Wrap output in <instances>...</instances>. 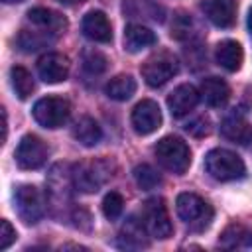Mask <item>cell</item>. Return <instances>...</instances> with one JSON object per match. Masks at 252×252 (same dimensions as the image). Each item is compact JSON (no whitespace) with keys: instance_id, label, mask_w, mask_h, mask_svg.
Instances as JSON below:
<instances>
[{"instance_id":"cell-1","label":"cell","mask_w":252,"mask_h":252,"mask_svg":"<svg viewBox=\"0 0 252 252\" xmlns=\"http://www.w3.org/2000/svg\"><path fill=\"white\" fill-rule=\"evenodd\" d=\"M154 152H156L158 161H159L167 171H171V173L181 175V173H185V171L189 169V165H191V150H189V146H187L181 138H177V136H165V138H161V140L156 144Z\"/></svg>"},{"instance_id":"cell-2","label":"cell","mask_w":252,"mask_h":252,"mask_svg":"<svg viewBox=\"0 0 252 252\" xmlns=\"http://www.w3.org/2000/svg\"><path fill=\"white\" fill-rule=\"evenodd\" d=\"M205 169L217 181H234L244 175V161L230 150L215 148L205 156Z\"/></svg>"},{"instance_id":"cell-3","label":"cell","mask_w":252,"mask_h":252,"mask_svg":"<svg viewBox=\"0 0 252 252\" xmlns=\"http://www.w3.org/2000/svg\"><path fill=\"white\" fill-rule=\"evenodd\" d=\"M112 177V165L108 159H91L75 165L71 179L73 185L83 193L98 191L108 179Z\"/></svg>"},{"instance_id":"cell-4","label":"cell","mask_w":252,"mask_h":252,"mask_svg":"<svg viewBox=\"0 0 252 252\" xmlns=\"http://www.w3.org/2000/svg\"><path fill=\"white\" fill-rule=\"evenodd\" d=\"M175 209L179 219L191 228V230H203L213 220V209L209 203H205L195 193H181L177 195Z\"/></svg>"},{"instance_id":"cell-5","label":"cell","mask_w":252,"mask_h":252,"mask_svg":"<svg viewBox=\"0 0 252 252\" xmlns=\"http://www.w3.org/2000/svg\"><path fill=\"white\" fill-rule=\"evenodd\" d=\"M142 220L146 224V230L150 236L165 240L171 236L173 232V224L165 207V201L161 197H152L144 203V213H142Z\"/></svg>"},{"instance_id":"cell-6","label":"cell","mask_w":252,"mask_h":252,"mask_svg":"<svg viewBox=\"0 0 252 252\" xmlns=\"http://www.w3.org/2000/svg\"><path fill=\"white\" fill-rule=\"evenodd\" d=\"M33 118L43 128H59L69 120L71 104L61 96H45L33 104Z\"/></svg>"},{"instance_id":"cell-7","label":"cell","mask_w":252,"mask_h":252,"mask_svg":"<svg viewBox=\"0 0 252 252\" xmlns=\"http://www.w3.org/2000/svg\"><path fill=\"white\" fill-rule=\"evenodd\" d=\"M179 71V63L177 59L167 53V51H161L158 55H152L144 65H142V77L144 81L158 89V87H163L169 79H173Z\"/></svg>"},{"instance_id":"cell-8","label":"cell","mask_w":252,"mask_h":252,"mask_svg":"<svg viewBox=\"0 0 252 252\" xmlns=\"http://www.w3.org/2000/svg\"><path fill=\"white\" fill-rule=\"evenodd\" d=\"M47 154H49V150L41 138H37L33 134H26L20 140L14 156H16V163L22 169H37L45 163Z\"/></svg>"},{"instance_id":"cell-9","label":"cell","mask_w":252,"mask_h":252,"mask_svg":"<svg viewBox=\"0 0 252 252\" xmlns=\"http://www.w3.org/2000/svg\"><path fill=\"white\" fill-rule=\"evenodd\" d=\"M16 211L26 224H35L43 217V199L37 187L20 185L16 189Z\"/></svg>"},{"instance_id":"cell-10","label":"cell","mask_w":252,"mask_h":252,"mask_svg":"<svg viewBox=\"0 0 252 252\" xmlns=\"http://www.w3.org/2000/svg\"><path fill=\"white\" fill-rule=\"evenodd\" d=\"M159 126H161V110H159V106L150 98L140 100L132 110V128L136 130V134L148 136V134L156 132Z\"/></svg>"},{"instance_id":"cell-11","label":"cell","mask_w":252,"mask_h":252,"mask_svg":"<svg viewBox=\"0 0 252 252\" xmlns=\"http://www.w3.org/2000/svg\"><path fill=\"white\" fill-rule=\"evenodd\" d=\"M201 10L209 22L217 28H230L236 22V2L234 0H201Z\"/></svg>"},{"instance_id":"cell-12","label":"cell","mask_w":252,"mask_h":252,"mask_svg":"<svg viewBox=\"0 0 252 252\" xmlns=\"http://www.w3.org/2000/svg\"><path fill=\"white\" fill-rule=\"evenodd\" d=\"M37 75L41 77V81L55 85L67 79L69 75V61L67 57H63L61 53H45L39 57L37 61Z\"/></svg>"},{"instance_id":"cell-13","label":"cell","mask_w":252,"mask_h":252,"mask_svg":"<svg viewBox=\"0 0 252 252\" xmlns=\"http://www.w3.org/2000/svg\"><path fill=\"white\" fill-rule=\"evenodd\" d=\"M197 102H199V91L193 85H179L167 96V108L175 118L189 114L197 106Z\"/></svg>"},{"instance_id":"cell-14","label":"cell","mask_w":252,"mask_h":252,"mask_svg":"<svg viewBox=\"0 0 252 252\" xmlns=\"http://www.w3.org/2000/svg\"><path fill=\"white\" fill-rule=\"evenodd\" d=\"M83 33L98 43H108L112 39V28L104 12L100 10H91L83 18Z\"/></svg>"},{"instance_id":"cell-15","label":"cell","mask_w":252,"mask_h":252,"mask_svg":"<svg viewBox=\"0 0 252 252\" xmlns=\"http://www.w3.org/2000/svg\"><path fill=\"white\" fill-rule=\"evenodd\" d=\"M220 134L230 140V142H236V144H242V146H248L252 144V126L240 116V114H230L222 120L220 124Z\"/></svg>"},{"instance_id":"cell-16","label":"cell","mask_w":252,"mask_h":252,"mask_svg":"<svg viewBox=\"0 0 252 252\" xmlns=\"http://www.w3.org/2000/svg\"><path fill=\"white\" fill-rule=\"evenodd\" d=\"M156 43V33L142 26V24H130L124 30V49L130 53H138L150 45Z\"/></svg>"},{"instance_id":"cell-17","label":"cell","mask_w":252,"mask_h":252,"mask_svg":"<svg viewBox=\"0 0 252 252\" xmlns=\"http://www.w3.org/2000/svg\"><path fill=\"white\" fill-rule=\"evenodd\" d=\"M199 94L203 96V100H205L209 106L219 108V106H224V104L228 102V98H230V89H228V85H226L222 79H219V77H207V79L201 83V93H199Z\"/></svg>"},{"instance_id":"cell-18","label":"cell","mask_w":252,"mask_h":252,"mask_svg":"<svg viewBox=\"0 0 252 252\" xmlns=\"http://www.w3.org/2000/svg\"><path fill=\"white\" fill-rule=\"evenodd\" d=\"M215 55H217V63H219L222 69L230 71V73L238 71L240 65H242V61H244V51H242L240 43H238V41H232V39L220 41V43L217 45Z\"/></svg>"},{"instance_id":"cell-19","label":"cell","mask_w":252,"mask_h":252,"mask_svg":"<svg viewBox=\"0 0 252 252\" xmlns=\"http://www.w3.org/2000/svg\"><path fill=\"white\" fill-rule=\"evenodd\" d=\"M28 20L32 24H35L37 28H41L45 32H51V33H59L67 28V20L61 14H57L49 8H32L28 12Z\"/></svg>"},{"instance_id":"cell-20","label":"cell","mask_w":252,"mask_h":252,"mask_svg":"<svg viewBox=\"0 0 252 252\" xmlns=\"http://www.w3.org/2000/svg\"><path fill=\"white\" fill-rule=\"evenodd\" d=\"M73 136H75V140H77L79 144L91 148V146H96V144L100 142L102 130H100V126H98V122H96L94 118L83 116V118H79V120L75 122V126H73Z\"/></svg>"},{"instance_id":"cell-21","label":"cell","mask_w":252,"mask_h":252,"mask_svg":"<svg viewBox=\"0 0 252 252\" xmlns=\"http://www.w3.org/2000/svg\"><path fill=\"white\" fill-rule=\"evenodd\" d=\"M146 224L144 220H136L134 217H130L124 226H122V232H120V246L124 248H144L148 246V240H146Z\"/></svg>"},{"instance_id":"cell-22","label":"cell","mask_w":252,"mask_h":252,"mask_svg":"<svg viewBox=\"0 0 252 252\" xmlns=\"http://www.w3.org/2000/svg\"><path fill=\"white\" fill-rule=\"evenodd\" d=\"M219 244L222 248H250L252 246V230L246 228L244 224H228L220 238H219Z\"/></svg>"},{"instance_id":"cell-23","label":"cell","mask_w":252,"mask_h":252,"mask_svg":"<svg viewBox=\"0 0 252 252\" xmlns=\"http://www.w3.org/2000/svg\"><path fill=\"white\" fill-rule=\"evenodd\" d=\"M104 93L112 100H128L136 93V79L132 75H116L106 83Z\"/></svg>"},{"instance_id":"cell-24","label":"cell","mask_w":252,"mask_h":252,"mask_svg":"<svg viewBox=\"0 0 252 252\" xmlns=\"http://www.w3.org/2000/svg\"><path fill=\"white\" fill-rule=\"evenodd\" d=\"M124 12L130 18H148L154 22H161L163 20V8L158 6L152 0H124Z\"/></svg>"},{"instance_id":"cell-25","label":"cell","mask_w":252,"mask_h":252,"mask_svg":"<svg viewBox=\"0 0 252 252\" xmlns=\"http://www.w3.org/2000/svg\"><path fill=\"white\" fill-rule=\"evenodd\" d=\"M10 79H12V87H14V93L18 94V98L26 100L32 93H33V79L30 75L28 69L16 65L10 69Z\"/></svg>"},{"instance_id":"cell-26","label":"cell","mask_w":252,"mask_h":252,"mask_svg":"<svg viewBox=\"0 0 252 252\" xmlns=\"http://www.w3.org/2000/svg\"><path fill=\"white\" fill-rule=\"evenodd\" d=\"M134 181H136V185L140 189L150 191V189H156L161 183V177H159V173L152 165L142 163V165H136L134 167Z\"/></svg>"},{"instance_id":"cell-27","label":"cell","mask_w":252,"mask_h":252,"mask_svg":"<svg viewBox=\"0 0 252 252\" xmlns=\"http://www.w3.org/2000/svg\"><path fill=\"white\" fill-rule=\"evenodd\" d=\"M122 209H124V199L120 193L116 191H110L104 195L102 199V213L108 220H116L120 215H122Z\"/></svg>"},{"instance_id":"cell-28","label":"cell","mask_w":252,"mask_h":252,"mask_svg":"<svg viewBox=\"0 0 252 252\" xmlns=\"http://www.w3.org/2000/svg\"><path fill=\"white\" fill-rule=\"evenodd\" d=\"M195 30H197L195 22H193L189 16L179 14V16L175 18L173 26H171V35H173L175 39H191V37L195 35Z\"/></svg>"},{"instance_id":"cell-29","label":"cell","mask_w":252,"mask_h":252,"mask_svg":"<svg viewBox=\"0 0 252 252\" xmlns=\"http://www.w3.org/2000/svg\"><path fill=\"white\" fill-rule=\"evenodd\" d=\"M106 65H108V61H106V57L100 51H94V49L85 51V55H83V67H85L87 73L100 75V73L106 71Z\"/></svg>"},{"instance_id":"cell-30","label":"cell","mask_w":252,"mask_h":252,"mask_svg":"<svg viewBox=\"0 0 252 252\" xmlns=\"http://www.w3.org/2000/svg\"><path fill=\"white\" fill-rule=\"evenodd\" d=\"M45 41H47V37H43V35H39V33H32V32H22L20 33V37H18V45L24 49V51H37V49H41L43 45H45Z\"/></svg>"},{"instance_id":"cell-31","label":"cell","mask_w":252,"mask_h":252,"mask_svg":"<svg viewBox=\"0 0 252 252\" xmlns=\"http://www.w3.org/2000/svg\"><path fill=\"white\" fill-rule=\"evenodd\" d=\"M185 132H189L195 138H203L211 132V122H209L207 116H199V118L191 120L189 124H185Z\"/></svg>"},{"instance_id":"cell-32","label":"cell","mask_w":252,"mask_h":252,"mask_svg":"<svg viewBox=\"0 0 252 252\" xmlns=\"http://www.w3.org/2000/svg\"><path fill=\"white\" fill-rule=\"evenodd\" d=\"M14 240H16V228L6 219H2V222H0V250H6Z\"/></svg>"},{"instance_id":"cell-33","label":"cell","mask_w":252,"mask_h":252,"mask_svg":"<svg viewBox=\"0 0 252 252\" xmlns=\"http://www.w3.org/2000/svg\"><path fill=\"white\" fill-rule=\"evenodd\" d=\"M57 2H61L63 6H77V4H81L85 0H57Z\"/></svg>"},{"instance_id":"cell-34","label":"cell","mask_w":252,"mask_h":252,"mask_svg":"<svg viewBox=\"0 0 252 252\" xmlns=\"http://www.w3.org/2000/svg\"><path fill=\"white\" fill-rule=\"evenodd\" d=\"M248 30L252 32V8H250V12H248Z\"/></svg>"},{"instance_id":"cell-35","label":"cell","mask_w":252,"mask_h":252,"mask_svg":"<svg viewBox=\"0 0 252 252\" xmlns=\"http://www.w3.org/2000/svg\"><path fill=\"white\" fill-rule=\"evenodd\" d=\"M6 4H16V2H24V0H4Z\"/></svg>"}]
</instances>
